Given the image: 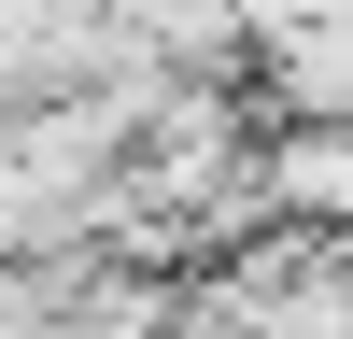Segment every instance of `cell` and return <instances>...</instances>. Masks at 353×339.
Here are the masks:
<instances>
[{
	"instance_id": "1",
	"label": "cell",
	"mask_w": 353,
	"mask_h": 339,
	"mask_svg": "<svg viewBox=\"0 0 353 339\" xmlns=\"http://www.w3.org/2000/svg\"><path fill=\"white\" fill-rule=\"evenodd\" d=\"M254 127H353V14L339 28H283L254 56Z\"/></svg>"
}]
</instances>
